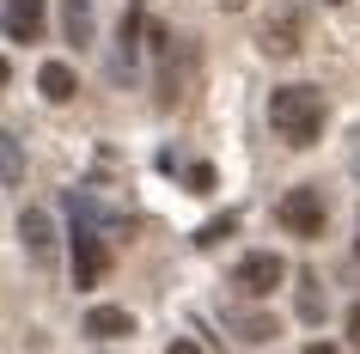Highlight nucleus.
<instances>
[{
  "label": "nucleus",
  "mask_w": 360,
  "mask_h": 354,
  "mask_svg": "<svg viewBox=\"0 0 360 354\" xmlns=\"http://www.w3.org/2000/svg\"><path fill=\"white\" fill-rule=\"evenodd\" d=\"M269 122H275V134L287 147H311L323 134V92H311V86H275L269 92Z\"/></svg>",
  "instance_id": "f257e3e1"
},
{
  "label": "nucleus",
  "mask_w": 360,
  "mask_h": 354,
  "mask_svg": "<svg viewBox=\"0 0 360 354\" xmlns=\"http://www.w3.org/2000/svg\"><path fill=\"white\" fill-rule=\"evenodd\" d=\"M68 208H74V287H98L110 275V244L98 232V208L86 196H68Z\"/></svg>",
  "instance_id": "f03ea898"
},
{
  "label": "nucleus",
  "mask_w": 360,
  "mask_h": 354,
  "mask_svg": "<svg viewBox=\"0 0 360 354\" xmlns=\"http://www.w3.org/2000/svg\"><path fill=\"white\" fill-rule=\"evenodd\" d=\"M275 220H281L293 239H323V189H311V184L287 189L281 202H275Z\"/></svg>",
  "instance_id": "7ed1b4c3"
},
{
  "label": "nucleus",
  "mask_w": 360,
  "mask_h": 354,
  "mask_svg": "<svg viewBox=\"0 0 360 354\" xmlns=\"http://www.w3.org/2000/svg\"><path fill=\"white\" fill-rule=\"evenodd\" d=\"M281 275H287V263L275 257V251H250V257H238V269H232V287L250 293V299H263V293L281 287Z\"/></svg>",
  "instance_id": "20e7f679"
},
{
  "label": "nucleus",
  "mask_w": 360,
  "mask_h": 354,
  "mask_svg": "<svg viewBox=\"0 0 360 354\" xmlns=\"http://www.w3.org/2000/svg\"><path fill=\"white\" fill-rule=\"evenodd\" d=\"M19 239H25V251H31L37 263L56 257V226H49V214H43V208H25V214H19Z\"/></svg>",
  "instance_id": "39448f33"
},
{
  "label": "nucleus",
  "mask_w": 360,
  "mask_h": 354,
  "mask_svg": "<svg viewBox=\"0 0 360 354\" xmlns=\"http://www.w3.org/2000/svg\"><path fill=\"white\" fill-rule=\"evenodd\" d=\"M43 0H6V43H37Z\"/></svg>",
  "instance_id": "423d86ee"
},
{
  "label": "nucleus",
  "mask_w": 360,
  "mask_h": 354,
  "mask_svg": "<svg viewBox=\"0 0 360 354\" xmlns=\"http://www.w3.org/2000/svg\"><path fill=\"white\" fill-rule=\"evenodd\" d=\"M86 336H98V342H116V336H134V317L122 312V305H92V312H86Z\"/></svg>",
  "instance_id": "0eeeda50"
},
{
  "label": "nucleus",
  "mask_w": 360,
  "mask_h": 354,
  "mask_svg": "<svg viewBox=\"0 0 360 354\" xmlns=\"http://www.w3.org/2000/svg\"><path fill=\"white\" fill-rule=\"evenodd\" d=\"M37 92L49 98V104H68V98L79 92L74 68H68V61H43V68H37Z\"/></svg>",
  "instance_id": "6e6552de"
},
{
  "label": "nucleus",
  "mask_w": 360,
  "mask_h": 354,
  "mask_svg": "<svg viewBox=\"0 0 360 354\" xmlns=\"http://www.w3.org/2000/svg\"><path fill=\"white\" fill-rule=\"evenodd\" d=\"M263 49H269V56H293V49H300V25H293V19L275 25V19H269L263 25Z\"/></svg>",
  "instance_id": "1a4fd4ad"
},
{
  "label": "nucleus",
  "mask_w": 360,
  "mask_h": 354,
  "mask_svg": "<svg viewBox=\"0 0 360 354\" xmlns=\"http://www.w3.org/2000/svg\"><path fill=\"white\" fill-rule=\"evenodd\" d=\"M61 25H68L74 43H92V0H68L61 6Z\"/></svg>",
  "instance_id": "9d476101"
},
{
  "label": "nucleus",
  "mask_w": 360,
  "mask_h": 354,
  "mask_svg": "<svg viewBox=\"0 0 360 354\" xmlns=\"http://www.w3.org/2000/svg\"><path fill=\"white\" fill-rule=\"evenodd\" d=\"M232 226H238V220H232V214H220V220H208V226H202V232H195V244H202V251H208V244L232 239Z\"/></svg>",
  "instance_id": "9b49d317"
},
{
  "label": "nucleus",
  "mask_w": 360,
  "mask_h": 354,
  "mask_svg": "<svg viewBox=\"0 0 360 354\" xmlns=\"http://www.w3.org/2000/svg\"><path fill=\"white\" fill-rule=\"evenodd\" d=\"M19 177H25V159H19V134H6V184L19 189Z\"/></svg>",
  "instance_id": "f8f14e48"
},
{
  "label": "nucleus",
  "mask_w": 360,
  "mask_h": 354,
  "mask_svg": "<svg viewBox=\"0 0 360 354\" xmlns=\"http://www.w3.org/2000/svg\"><path fill=\"white\" fill-rule=\"evenodd\" d=\"M238 330H245V342H269L275 324H269V317H238Z\"/></svg>",
  "instance_id": "ddd939ff"
},
{
  "label": "nucleus",
  "mask_w": 360,
  "mask_h": 354,
  "mask_svg": "<svg viewBox=\"0 0 360 354\" xmlns=\"http://www.w3.org/2000/svg\"><path fill=\"white\" fill-rule=\"evenodd\" d=\"M190 189H214V171L208 165H190Z\"/></svg>",
  "instance_id": "4468645a"
},
{
  "label": "nucleus",
  "mask_w": 360,
  "mask_h": 354,
  "mask_svg": "<svg viewBox=\"0 0 360 354\" xmlns=\"http://www.w3.org/2000/svg\"><path fill=\"white\" fill-rule=\"evenodd\" d=\"M348 342L360 348V305H348Z\"/></svg>",
  "instance_id": "2eb2a0df"
},
{
  "label": "nucleus",
  "mask_w": 360,
  "mask_h": 354,
  "mask_svg": "<svg viewBox=\"0 0 360 354\" xmlns=\"http://www.w3.org/2000/svg\"><path fill=\"white\" fill-rule=\"evenodd\" d=\"M305 354H348V348H336V342H305Z\"/></svg>",
  "instance_id": "dca6fc26"
},
{
  "label": "nucleus",
  "mask_w": 360,
  "mask_h": 354,
  "mask_svg": "<svg viewBox=\"0 0 360 354\" xmlns=\"http://www.w3.org/2000/svg\"><path fill=\"white\" fill-rule=\"evenodd\" d=\"M165 354H202V348H195V342H184V336H177V342H171Z\"/></svg>",
  "instance_id": "f3484780"
},
{
  "label": "nucleus",
  "mask_w": 360,
  "mask_h": 354,
  "mask_svg": "<svg viewBox=\"0 0 360 354\" xmlns=\"http://www.w3.org/2000/svg\"><path fill=\"white\" fill-rule=\"evenodd\" d=\"M220 6H226V13H238V6H245V0H220Z\"/></svg>",
  "instance_id": "a211bd4d"
},
{
  "label": "nucleus",
  "mask_w": 360,
  "mask_h": 354,
  "mask_svg": "<svg viewBox=\"0 0 360 354\" xmlns=\"http://www.w3.org/2000/svg\"><path fill=\"white\" fill-rule=\"evenodd\" d=\"M330 6H336V0H330Z\"/></svg>",
  "instance_id": "6ab92c4d"
}]
</instances>
